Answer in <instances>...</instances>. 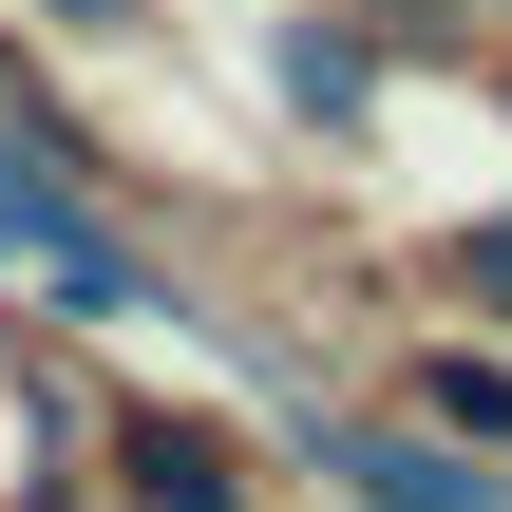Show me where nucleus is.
Returning <instances> with one entry per match:
<instances>
[{
    "instance_id": "nucleus-1",
    "label": "nucleus",
    "mask_w": 512,
    "mask_h": 512,
    "mask_svg": "<svg viewBox=\"0 0 512 512\" xmlns=\"http://www.w3.org/2000/svg\"><path fill=\"white\" fill-rule=\"evenodd\" d=\"M456 266H475V285H494V304H512V228H475V247H456Z\"/></svg>"
}]
</instances>
